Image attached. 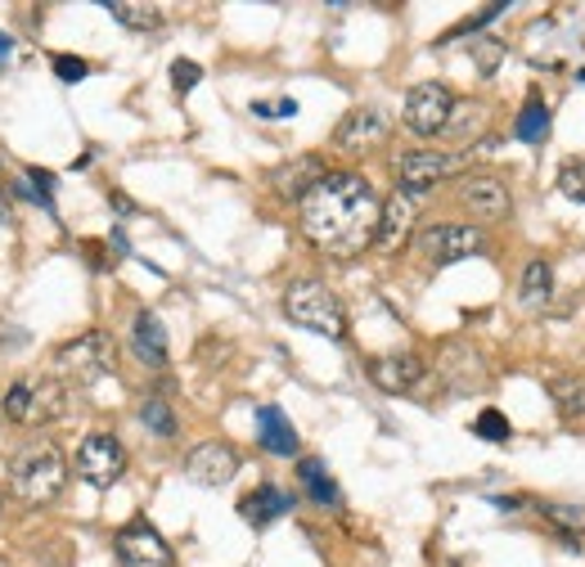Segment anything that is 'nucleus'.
Returning <instances> with one entry per match:
<instances>
[{
  "label": "nucleus",
  "mask_w": 585,
  "mask_h": 567,
  "mask_svg": "<svg viewBox=\"0 0 585 567\" xmlns=\"http://www.w3.org/2000/svg\"><path fill=\"white\" fill-rule=\"evenodd\" d=\"M140 423H144L150 433H158V437H176V429H180L176 414H172V405H167L163 397H150V401L140 405Z\"/></svg>",
  "instance_id": "nucleus-27"
},
{
  "label": "nucleus",
  "mask_w": 585,
  "mask_h": 567,
  "mask_svg": "<svg viewBox=\"0 0 585 567\" xmlns=\"http://www.w3.org/2000/svg\"><path fill=\"white\" fill-rule=\"evenodd\" d=\"M64 487H68V459L55 442H32L10 459V491L23 504H32V509L55 504L64 496Z\"/></svg>",
  "instance_id": "nucleus-2"
},
{
  "label": "nucleus",
  "mask_w": 585,
  "mask_h": 567,
  "mask_svg": "<svg viewBox=\"0 0 585 567\" xmlns=\"http://www.w3.org/2000/svg\"><path fill=\"white\" fill-rule=\"evenodd\" d=\"M442 378H446V388L468 397V392H482L486 383H492V374H486V360L468 347V343H451L446 356H442Z\"/></svg>",
  "instance_id": "nucleus-16"
},
{
  "label": "nucleus",
  "mask_w": 585,
  "mask_h": 567,
  "mask_svg": "<svg viewBox=\"0 0 585 567\" xmlns=\"http://www.w3.org/2000/svg\"><path fill=\"white\" fill-rule=\"evenodd\" d=\"M298 478H302V487H307V496L316 500V504H343V491H338V482L324 472V464L320 459H298Z\"/></svg>",
  "instance_id": "nucleus-23"
},
{
  "label": "nucleus",
  "mask_w": 585,
  "mask_h": 567,
  "mask_svg": "<svg viewBox=\"0 0 585 567\" xmlns=\"http://www.w3.org/2000/svg\"><path fill=\"white\" fill-rule=\"evenodd\" d=\"M514 135L527 140V145H541V140L550 135V109H545L541 94H531V100L522 104V113H518V122H514Z\"/></svg>",
  "instance_id": "nucleus-24"
},
{
  "label": "nucleus",
  "mask_w": 585,
  "mask_h": 567,
  "mask_svg": "<svg viewBox=\"0 0 585 567\" xmlns=\"http://www.w3.org/2000/svg\"><path fill=\"white\" fill-rule=\"evenodd\" d=\"M113 549H118L122 567H176V549L158 536V527L150 518H131V523L118 532Z\"/></svg>",
  "instance_id": "nucleus-10"
},
{
  "label": "nucleus",
  "mask_w": 585,
  "mask_h": 567,
  "mask_svg": "<svg viewBox=\"0 0 585 567\" xmlns=\"http://www.w3.org/2000/svg\"><path fill=\"white\" fill-rule=\"evenodd\" d=\"M477 122H486V104H477V100H464V104H455L451 109V122H446V135H455L460 145H468V140L482 131Z\"/></svg>",
  "instance_id": "nucleus-25"
},
{
  "label": "nucleus",
  "mask_w": 585,
  "mask_h": 567,
  "mask_svg": "<svg viewBox=\"0 0 585 567\" xmlns=\"http://www.w3.org/2000/svg\"><path fill=\"white\" fill-rule=\"evenodd\" d=\"M387 118L378 113V109H369V104H361V109H352L343 122H338V131H333V145L343 149V154H352V158H365V154H374L383 140H387Z\"/></svg>",
  "instance_id": "nucleus-13"
},
{
  "label": "nucleus",
  "mask_w": 585,
  "mask_h": 567,
  "mask_svg": "<svg viewBox=\"0 0 585 567\" xmlns=\"http://www.w3.org/2000/svg\"><path fill=\"white\" fill-rule=\"evenodd\" d=\"M329 171H324V163L316 158V154H307V158H292V163H284L271 180H275V194L284 199V203H302L311 189L324 180Z\"/></svg>",
  "instance_id": "nucleus-17"
},
{
  "label": "nucleus",
  "mask_w": 585,
  "mask_h": 567,
  "mask_svg": "<svg viewBox=\"0 0 585 567\" xmlns=\"http://www.w3.org/2000/svg\"><path fill=\"white\" fill-rule=\"evenodd\" d=\"M442 567H468V563H460V558H446V563H442Z\"/></svg>",
  "instance_id": "nucleus-38"
},
{
  "label": "nucleus",
  "mask_w": 585,
  "mask_h": 567,
  "mask_svg": "<svg viewBox=\"0 0 585 567\" xmlns=\"http://www.w3.org/2000/svg\"><path fill=\"white\" fill-rule=\"evenodd\" d=\"M369 378H374V388L378 392H393V397H410L419 392V383L428 378V365L410 352H397V356H378L369 360Z\"/></svg>",
  "instance_id": "nucleus-15"
},
{
  "label": "nucleus",
  "mask_w": 585,
  "mask_h": 567,
  "mask_svg": "<svg viewBox=\"0 0 585 567\" xmlns=\"http://www.w3.org/2000/svg\"><path fill=\"white\" fill-rule=\"evenodd\" d=\"M90 73V64L86 59H73V55H55V77L59 81H81Z\"/></svg>",
  "instance_id": "nucleus-33"
},
{
  "label": "nucleus",
  "mask_w": 585,
  "mask_h": 567,
  "mask_svg": "<svg viewBox=\"0 0 585 567\" xmlns=\"http://www.w3.org/2000/svg\"><path fill=\"white\" fill-rule=\"evenodd\" d=\"M253 113H257V118H288V113H298V104H292V100H279V104L257 100V104H253Z\"/></svg>",
  "instance_id": "nucleus-36"
},
{
  "label": "nucleus",
  "mask_w": 585,
  "mask_h": 567,
  "mask_svg": "<svg viewBox=\"0 0 585 567\" xmlns=\"http://www.w3.org/2000/svg\"><path fill=\"white\" fill-rule=\"evenodd\" d=\"M419 253H423L432 266H451V262H464V257L486 253V234H482L477 225L437 221V225L419 230Z\"/></svg>",
  "instance_id": "nucleus-9"
},
{
  "label": "nucleus",
  "mask_w": 585,
  "mask_h": 567,
  "mask_svg": "<svg viewBox=\"0 0 585 567\" xmlns=\"http://www.w3.org/2000/svg\"><path fill=\"white\" fill-rule=\"evenodd\" d=\"M109 14L122 23V27H135V32H154V27H163V10L158 5H109Z\"/></svg>",
  "instance_id": "nucleus-26"
},
{
  "label": "nucleus",
  "mask_w": 585,
  "mask_h": 567,
  "mask_svg": "<svg viewBox=\"0 0 585 567\" xmlns=\"http://www.w3.org/2000/svg\"><path fill=\"white\" fill-rule=\"evenodd\" d=\"M113 369V338L104 329H90V334H77L73 343H64L55 352V378L68 388V383H95Z\"/></svg>",
  "instance_id": "nucleus-5"
},
{
  "label": "nucleus",
  "mask_w": 585,
  "mask_h": 567,
  "mask_svg": "<svg viewBox=\"0 0 585 567\" xmlns=\"http://www.w3.org/2000/svg\"><path fill=\"white\" fill-rule=\"evenodd\" d=\"M496 14H500V5H496V10H482V14H473V19H464L460 27H451V32H446V41H455V36H468V32H477V27H486V23H492Z\"/></svg>",
  "instance_id": "nucleus-35"
},
{
  "label": "nucleus",
  "mask_w": 585,
  "mask_h": 567,
  "mask_svg": "<svg viewBox=\"0 0 585 567\" xmlns=\"http://www.w3.org/2000/svg\"><path fill=\"white\" fill-rule=\"evenodd\" d=\"M541 513L550 518L554 527H567V532L585 527V509H576V504H541Z\"/></svg>",
  "instance_id": "nucleus-31"
},
{
  "label": "nucleus",
  "mask_w": 585,
  "mask_h": 567,
  "mask_svg": "<svg viewBox=\"0 0 585 567\" xmlns=\"http://www.w3.org/2000/svg\"><path fill=\"white\" fill-rule=\"evenodd\" d=\"M559 189H563V199L585 203V154H576L559 167Z\"/></svg>",
  "instance_id": "nucleus-29"
},
{
  "label": "nucleus",
  "mask_w": 585,
  "mask_h": 567,
  "mask_svg": "<svg viewBox=\"0 0 585 567\" xmlns=\"http://www.w3.org/2000/svg\"><path fill=\"white\" fill-rule=\"evenodd\" d=\"M550 401L563 419L585 414V378L581 374H550Z\"/></svg>",
  "instance_id": "nucleus-22"
},
{
  "label": "nucleus",
  "mask_w": 585,
  "mask_h": 567,
  "mask_svg": "<svg viewBox=\"0 0 585 567\" xmlns=\"http://www.w3.org/2000/svg\"><path fill=\"white\" fill-rule=\"evenodd\" d=\"M451 109H455V94L442 86V81H423L406 94V109H401V122L415 140H437L446 135V122H451Z\"/></svg>",
  "instance_id": "nucleus-7"
},
{
  "label": "nucleus",
  "mask_w": 585,
  "mask_h": 567,
  "mask_svg": "<svg viewBox=\"0 0 585 567\" xmlns=\"http://www.w3.org/2000/svg\"><path fill=\"white\" fill-rule=\"evenodd\" d=\"M298 208H302L307 244L320 248L324 257L347 262L374 248L383 199L374 194V185L361 171H329Z\"/></svg>",
  "instance_id": "nucleus-1"
},
{
  "label": "nucleus",
  "mask_w": 585,
  "mask_h": 567,
  "mask_svg": "<svg viewBox=\"0 0 585 567\" xmlns=\"http://www.w3.org/2000/svg\"><path fill=\"white\" fill-rule=\"evenodd\" d=\"M284 315L320 338H333V343L347 338V311L338 302V293L320 279H292L284 289Z\"/></svg>",
  "instance_id": "nucleus-3"
},
{
  "label": "nucleus",
  "mask_w": 585,
  "mask_h": 567,
  "mask_svg": "<svg viewBox=\"0 0 585 567\" xmlns=\"http://www.w3.org/2000/svg\"><path fill=\"white\" fill-rule=\"evenodd\" d=\"M0 567H10V558H0Z\"/></svg>",
  "instance_id": "nucleus-39"
},
{
  "label": "nucleus",
  "mask_w": 585,
  "mask_h": 567,
  "mask_svg": "<svg viewBox=\"0 0 585 567\" xmlns=\"http://www.w3.org/2000/svg\"><path fill=\"white\" fill-rule=\"evenodd\" d=\"M550 302H554V270H550V262L536 257L518 275V307L531 311V315H541Z\"/></svg>",
  "instance_id": "nucleus-20"
},
{
  "label": "nucleus",
  "mask_w": 585,
  "mask_h": 567,
  "mask_svg": "<svg viewBox=\"0 0 585 567\" xmlns=\"http://www.w3.org/2000/svg\"><path fill=\"white\" fill-rule=\"evenodd\" d=\"M0 509H5V496H0Z\"/></svg>",
  "instance_id": "nucleus-40"
},
{
  "label": "nucleus",
  "mask_w": 585,
  "mask_h": 567,
  "mask_svg": "<svg viewBox=\"0 0 585 567\" xmlns=\"http://www.w3.org/2000/svg\"><path fill=\"white\" fill-rule=\"evenodd\" d=\"M131 352H135V360H144L150 369L167 365V329H163V320L154 311H140L131 320Z\"/></svg>",
  "instance_id": "nucleus-18"
},
{
  "label": "nucleus",
  "mask_w": 585,
  "mask_h": 567,
  "mask_svg": "<svg viewBox=\"0 0 585 567\" xmlns=\"http://www.w3.org/2000/svg\"><path fill=\"white\" fill-rule=\"evenodd\" d=\"M0 414H5L14 429H45L68 414V388L59 383L55 374H27L5 392L0 401Z\"/></svg>",
  "instance_id": "nucleus-4"
},
{
  "label": "nucleus",
  "mask_w": 585,
  "mask_h": 567,
  "mask_svg": "<svg viewBox=\"0 0 585 567\" xmlns=\"http://www.w3.org/2000/svg\"><path fill=\"white\" fill-rule=\"evenodd\" d=\"M455 171V158L451 154H437V149H410L397 158V189L410 199H423L428 189H437L446 176Z\"/></svg>",
  "instance_id": "nucleus-11"
},
{
  "label": "nucleus",
  "mask_w": 585,
  "mask_h": 567,
  "mask_svg": "<svg viewBox=\"0 0 585 567\" xmlns=\"http://www.w3.org/2000/svg\"><path fill=\"white\" fill-rule=\"evenodd\" d=\"M27 180H32V189H36V203H41V208H51V203H55V199H51V194H55V180L45 176L41 167H32Z\"/></svg>",
  "instance_id": "nucleus-34"
},
{
  "label": "nucleus",
  "mask_w": 585,
  "mask_h": 567,
  "mask_svg": "<svg viewBox=\"0 0 585 567\" xmlns=\"http://www.w3.org/2000/svg\"><path fill=\"white\" fill-rule=\"evenodd\" d=\"M292 509V496L288 491H279L275 482H262L257 491H249L239 500V518L243 523H253V527H271L279 513H288Z\"/></svg>",
  "instance_id": "nucleus-21"
},
{
  "label": "nucleus",
  "mask_w": 585,
  "mask_h": 567,
  "mask_svg": "<svg viewBox=\"0 0 585 567\" xmlns=\"http://www.w3.org/2000/svg\"><path fill=\"white\" fill-rule=\"evenodd\" d=\"M73 472H77L86 487L109 491V487L122 478V472H126V451H122V442H118L113 433H90V437H81L77 451H73Z\"/></svg>",
  "instance_id": "nucleus-6"
},
{
  "label": "nucleus",
  "mask_w": 585,
  "mask_h": 567,
  "mask_svg": "<svg viewBox=\"0 0 585 567\" xmlns=\"http://www.w3.org/2000/svg\"><path fill=\"white\" fill-rule=\"evenodd\" d=\"M257 442L266 455H279V459H292L298 455V433H292V423L279 405H262L257 410Z\"/></svg>",
  "instance_id": "nucleus-19"
},
{
  "label": "nucleus",
  "mask_w": 585,
  "mask_h": 567,
  "mask_svg": "<svg viewBox=\"0 0 585 567\" xmlns=\"http://www.w3.org/2000/svg\"><path fill=\"white\" fill-rule=\"evenodd\" d=\"M5 55H14V41H10L5 32H0V59H5Z\"/></svg>",
  "instance_id": "nucleus-37"
},
{
  "label": "nucleus",
  "mask_w": 585,
  "mask_h": 567,
  "mask_svg": "<svg viewBox=\"0 0 585 567\" xmlns=\"http://www.w3.org/2000/svg\"><path fill=\"white\" fill-rule=\"evenodd\" d=\"M415 216H419V199L410 194H387L383 199V212H378V234H374V248L378 253H401L406 240L415 234Z\"/></svg>",
  "instance_id": "nucleus-14"
},
{
  "label": "nucleus",
  "mask_w": 585,
  "mask_h": 567,
  "mask_svg": "<svg viewBox=\"0 0 585 567\" xmlns=\"http://www.w3.org/2000/svg\"><path fill=\"white\" fill-rule=\"evenodd\" d=\"M500 64H505V41H496V36L473 41V68H477V77H496Z\"/></svg>",
  "instance_id": "nucleus-28"
},
{
  "label": "nucleus",
  "mask_w": 585,
  "mask_h": 567,
  "mask_svg": "<svg viewBox=\"0 0 585 567\" xmlns=\"http://www.w3.org/2000/svg\"><path fill=\"white\" fill-rule=\"evenodd\" d=\"M185 472L194 487H208V491L230 487V478L239 472V451L225 442H199L185 455Z\"/></svg>",
  "instance_id": "nucleus-12"
},
{
  "label": "nucleus",
  "mask_w": 585,
  "mask_h": 567,
  "mask_svg": "<svg viewBox=\"0 0 585 567\" xmlns=\"http://www.w3.org/2000/svg\"><path fill=\"white\" fill-rule=\"evenodd\" d=\"M455 203L464 208V216L473 225H500L509 221L514 212V199H509V185L500 176H464L455 185Z\"/></svg>",
  "instance_id": "nucleus-8"
},
{
  "label": "nucleus",
  "mask_w": 585,
  "mask_h": 567,
  "mask_svg": "<svg viewBox=\"0 0 585 567\" xmlns=\"http://www.w3.org/2000/svg\"><path fill=\"white\" fill-rule=\"evenodd\" d=\"M473 433L486 437V442H509L514 429H509V419H505L500 410H482V414L473 419Z\"/></svg>",
  "instance_id": "nucleus-30"
},
{
  "label": "nucleus",
  "mask_w": 585,
  "mask_h": 567,
  "mask_svg": "<svg viewBox=\"0 0 585 567\" xmlns=\"http://www.w3.org/2000/svg\"><path fill=\"white\" fill-rule=\"evenodd\" d=\"M199 81H203V68H199V64H189V59H176V64H172V90H176V94H189Z\"/></svg>",
  "instance_id": "nucleus-32"
}]
</instances>
